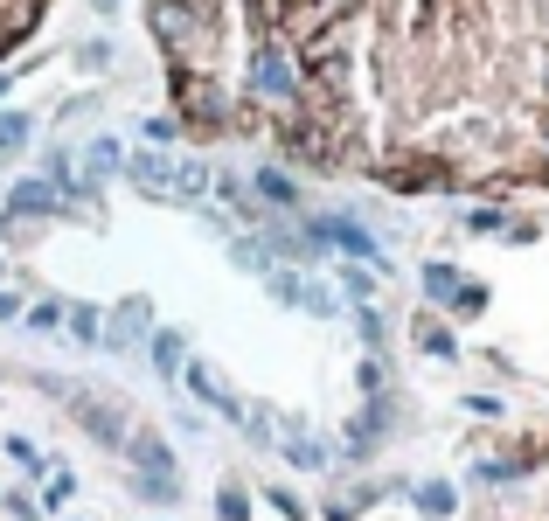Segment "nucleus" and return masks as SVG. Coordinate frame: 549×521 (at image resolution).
<instances>
[{
    "mask_svg": "<svg viewBox=\"0 0 549 521\" xmlns=\"http://www.w3.org/2000/svg\"><path fill=\"white\" fill-rule=\"evenodd\" d=\"M63 410L84 424V438H91V445L126 452V438H133V410H126V396L91 390V383H70V390H63Z\"/></svg>",
    "mask_w": 549,
    "mask_h": 521,
    "instance_id": "f257e3e1",
    "label": "nucleus"
},
{
    "mask_svg": "<svg viewBox=\"0 0 549 521\" xmlns=\"http://www.w3.org/2000/svg\"><path fill=\"white\" fill-rule=\"evenodd\" d=\"M153 299L146 292H126L119 306H105V355H146V341H153Z\"/></svg>",
    "mask_w": 549,
    "mask_h": 521,
    "instance_id": "f03ea898",
    "label": "nucleus"
},
{
    "mask_svg": "<svg viewBox=\"0 0 549 521\" xmlns=\"http://www.w3.org/2000/svg\"><path fill=\"white\" fill-rule=\"evenodd\" d=\"M56 216H63V188H56V181H42V174L7 181V195H0V223H28V230H42V223H56Z\"/></svg>",
    "mask_w": 549,
    "mask_h": 521,
    "instance_id": "7ed1b4c3",
    "label": "nucleus"
},
{
    "mask_svg": "<svg viewBox=\"0 0 549 521\" xmlns=\"http://www.w3.org/2000/svg\"><path fill=\"white\" fill-rule=\"evenodd\" d=\"M278 459H285L292 473H334V466H341L334 445H327L306 417H285V424H278Z\"/></svg>",
    "mask_w": 549,
    "mask_h": 521,
    "instance_id": "20e7f679",
    "label": "nucleus"
},
{
    "mask_svg": "<svg viewBox=\"0 0 549 521\" xmlns=\"http://www.w3.org/2000/svg\"><path fill=\"white\" fill-rule=\"evenodd\" d=\"M390 494H411V480H355V487H334L320 501V521H362L376 501H390Z\"/></svg>",
    "mask_w": 549,
    "mask_h": 521,
    "instance_id": "39448f33",
    "label": "nucleus"
},
{
    "mask_svg": "<svg viewBox=\"0 0 549 521\" xmlns=\"http://www.w3.org/2000/svg\"><path fill=\"white\" fill-rule=\"evenodd\" d=\"M181 390L195 396V403H209L223 424H244V396H237L223 376H216V362H195V355H188V369H181Z\"/></svg>",
    "mask_w": 549,
    "mask_h": 521,
    "instance_id": "423d86ee",
    "label": "nucleus"
},
{
    "mask_svg": "<svg viewBox=\"0 0 549 521\" xmlns=\"http://www.w3.org/2000/svg\"><path fill=\"white\" fill-rule=\"evenodd\" d=\"M251 181V195H258V209L265 216H306V188H299V174L292 167H258V174H244Z\"/></svg>",
    "mask_w": 549,
    "mask_h": 521,
    "instance_id": "0eeeda50",
    "label": "nucleus"
},
{
    "mask_svg": "<svg viewBox=\"0 0 549 521\" xmlns=\"http://www.w3.org/2000/svg\"><path fill=\"white\" fill-rule=\"evenodd\" d=\"M174 160H181V153H160V146H133V153H126V181H133L139 195L167 202V195H174Z\"/></svg>",
    "mask_w": 549,
    "mask_h": 521,
    "instance_id": "6e6552de",
    "label": "nucleus"
},
{
    "mask_svg": "<svg viewBox=\"0 0 549 521\" xmlns=\"http://www.w3.org/2000/svg\"><path fill=\"white\" fill-rule=\"evenodd\" d=\"M126 153H133V146H119V132H98V139L84 146V167H77V181H84V188H105V181H119V174H126Z\"/></svg>",
    "mask_w": 549,
    "mask_h": 521,
    "instance_id": "1a4fd4ad",
    "label": "nucleus"
},
{
    "mask_svg": "<svg viewBox=\"0 0 549 521\" xmlns=\"http://www.w3.org/2000/svg\"><path fill=\"white\" fill-rule=\"evenodd\" d=\"M126 473H181L174 466V445L160 438V431H146V424H133V438H126Z\"/></svg>",
    "mask_w": 549,
    "mask_h": 521,
    "instance_id": "9d476101",
    "label": "nucleus"
},
{
    "mask_svg": "<svg viewBox=\"0 0 549 521\" xmlns=\"http://www.w3.org/2000/svg\"><path fill=\"white\" fill-rule=\"evenodd\" d=\"M209 195H216V167H209V160H195V153H181V160H174V195H167V202L202 209Z\"/></svg>",
    "mask_w": 549,
    "mask_h": 521,
    "instance_id": "9b49d317",
    "label": "nucleus"
},
{
    "mask_svg": "<svg viewBox=\"0 0 549 521\" xmlns=\"http://www.w3.org/2000/svg\"><path fill=\"white\" fill-rule=\"evenodd\" d=\"M146 362H153V376H160V383H181V369H188V334H181V327H153Z\"/></svg>",
    "mask_w": 549,
    "mask_h": 521,
    "instance_id": "f8f14e48",
    "label": "nucleus"
},
{
    "mask_svg": "<svg viewBox=\"0 0 549 521\" xmlns=\"http://www.w3.org/2000/svg\"><path fill=\"white\" fill-rule=\"evenodd\" d=\"M417 285H424L431 313H452V299H459L466 271H459V264H445V258H424V264H417Z\"/></svg>",
    "mask_w": 549,
    "mask_h": 521,
    "instance_id": "ddd939ff",
    "label": "nucleus"
},
{
    "mask_svg": "<svg viewBox=\"0 0 549 521\" xmlns=\"http://www.w3.org/2000/svg\"><path fill=\"white\" fill-rule=\"evenodd\" d=\"M126 494H133L139 508H181V473H126Z\"/></svg>",
    "mask_w": 549,
    "mask_h": 521,
    "instance_id": "4468645a",
    "label": "nucleus"
},
{
    "mask_svg": "<svg viewBox=\"0 0 549 521\" xmlns=\"http://www.w3.org/2000/svg\"><path fill=\"white\" fill-rule=\"evenodd\" d=\"M411 341H417V355H431V362H459V334H452L438 313H417V320H411Z\"/></svg>",
    "mask_w": 549,
    "mask_h": 521,
    "instance_id": "2eb2a0df",
    "label": "nucleus"
},
{
    "mask_svg": "<svg viewBox=\"0 0 549 521\" xmlns=\"http://www.w3.org/2000/svg\"><path fill=\"white\" fill-rule=\"evenodd\" d=\"M411 508L424 521H452L459 515V487L452 480H411Z\"/></svg>",
    "mask_w": 549,
    "mask_h": 521,
    "instance_id": "dca6fc26",
    "label": "nucleus"
},
{
    "mask_svg": "<svg viewBox=\"0 0 549 521\" xmlns=\"http://www.w3.org/2000/svg\"><path fill=\"white\" fill-rule=\"evenodd\" d=\"M63 334H70L77 348H105V306H91V299H70V313H63Z\"/></svg>",
    "mask_w": 549,
    "mask_h": 521,
    "instance_id": "f3484780",
    "label": "nucleus"
},
{
    "mask_svg": "<svg viewBox=\"0 0 549 521\" xmlns=\"http://www.w3.org/2000/svg\"><path fill=\"white\" fill-rule=\"evenodd\" d=\"M278 424H285L278 403H244V424H237V431H244L258 452H278Z\"/></svg>",
    "mask_w": 549,
    "mask_h": 521,
    "instance_id": "a211bd4d",
    "label": "nucleus"
},
{
    "mask_svg": "<svg viewBox=\"0 0 549 521\" xmlns=\"http://www.w3.org/2000/svg\"><path fill=\"white\" fill-rule=\"evenodd\" d=\"M35 146V112H21V105H7L0 112V160H14V153H28Z\"/></svg>",
    "mask_w": 549,
    "mask_h": 521,
    "instance_id": "6ab92c4d",
    "label": "nucleus"
},
{
    "mask_svg": "<svg viewBox=\"0 0 549 521\" xmlns=\"http://www.w3.org/2000/svg\"><path fill=\"white\" fill-rule=\"evenodd\" d=\"M63 313H70V299H63V292H42V299H28L21 327H28V334H63Z\"/></svg>",
    "mask_w": 549,
    "mask_h": 521,
    "instance_id": "aec40b11",
    "label": "nucleus"
},
{
    "mask_svg": "<svg viewBox=\"0 0 549 521\" xmlns=\"http://www.w3.org/2000/svg\"><path fill=\"white\" fill-rule=\"evenodd\" d=\"M230 264H237V271H251V278H265L278 258L265 251V237H258V230H237V237H230Z\"/></svg>",
    "mask_w": 549,
    "mask_h": 521,
    "instance_id": "412c9836",
    "label": "nucleus"
},
{
    "mask_svg": "<svg viewBox=\"0 0 549 521\" xmlns=\"http://www.w3.org/2000/svg\"><path fill=\"white\" fill-rule=\"evenodd\" d=\"M348 320H355V334H362L369 355H390V320H383V306H348Z\"/></svg>",
    "mask_w": 549,
    "mask_h": 521,
    "instance_id": "4be33fe9",
    "label": "nucleus"
},
{
    "mask_svg": "<svg viewBox=\"0 0 549 521\" xmlns=\"http://www.w3.org/2000/svg\"><path fill=\"white\" fill-rule=\"evenodd\" d=\"M0 452H7V466H14V473H28V480H42V473H49L42 445H35V438H21V431H7V438H0Z\"/></svg>",
    "mask_w": 549,
    "mask_h": 521,
    "instance_id": "5701e85b",
    "label": "nucleus"
},
{
    "mask_svg": "<svg viewBox=\"0 0 549 521\" xmlns=\"http://www.w3.org/2000/svg\"><path fill=\"white\" fill-rule=\"evenodd\" d=\"M35 501H42V515H63V508L77 501V473H70V466H49V473H42V494H35Z\"/></svg>",
    "mask_w": 549,
    "mask_h": 521,
    "instance_id": "b1692460",
    "label": "nucleus"
},
{
    "mask_svg": "<svg viewBox=\"0 0 549 521\" xmlns=\"http://www.w3.org/2000/svg\"><path fill=\"white\" fill-rule=\"evenodd\" d=\"M341 306H376V271L369 264H341Z\"/></svg>",
    "mask_w": 549,
    "mask_h": 521,
    "instance_id": "393cba45",
    "label": "nucleus"
},
{
    "mask_svg": "<svg viewBox=\"0 0 549 521\" xmlns=\"http://www.w3.org/2000/svg\"><path fill=\"white\" fill-rule=\"evenodd\" d=\"M251 508H258V501H251L244 480H223V487H216V521H251Z\"/></svg>",
    "mask_w": 549,
    "mask_h": 521,
    "instance_id": "a878e982",
    "label": "nucleus"
},
{
    "mask_svg": "<svg viewBox=\"0 0 549 521\" xmlns=\"http://www.w3.org/2000/svg\"><path fill=\"white\" fill-rule=\"evenodd\" d=\"M459 223H466V230H473V237H508V223H515V216H508V209H501V202H480V209H466V216H459Z\"/></svg>",
    "mask_w": 549,
    "mask_h": 521,
    "instance_id": "bb28decb",
    "label": "nucleus"
},
{
    "mask_svg": "<svg viewBox=\"0 0 549 521\" xmlns=\"http://www.w3.org/2000/svg\"><path fill=\"white\" fill-rule=\"evenodd\" d=\"M265 508H272V515H285V521H313V508H306V494H292L285 480H272V487H265Z\"/></svg>",
    "mask_w": 549,
    "mask_h": 521,
    "instance_id": "cd10ccee",
    "label": "nucleus"
},
{
    "mask_svg": "<svg viewBox=\"0 0 549 521\" xmlns=\"http://www.w3.org/2000/svg\"><path fill=\"white\" fill-rule=\"evenodd\" d=\"M139 132H146V146H160V153H174V146H181V119H174V112L139 119Z\"/></svg>",
    "mask_w": 549,
    "mask_h": 521,
    "instance_id": "c85d7f7f",
    "label": "nucleus"
},
{
    "mask_svg": "<svg viewBox=\"0 0 549 521\" xmlns=\"http://www.w3.org/2000/svg\"><path fill=\"white\" fill-rule=\"evenodd\" d=\"M0 515H7V521H49V515H42V501H35L28 487H0Z\"/></svg>",
    "mask_w": 549,
    "mask_h": 521,
    "instance_id": "c756f323",
    "label": "nucleus"
},
{
    "mask_svg": "<svg viewBox=\"0 0 549 521\" xmlns=\"http://www.w3.org/2000/svg\"><path fill=\"white\" fill-rule=\"evenodd\" d=\"M487 306H494V292H487L480 278H466V285H459V299H452V320H480Z\"/></svg>",
    "mask_w": 549,
    "mask_h": 521,
    "instance_id": "7c9ffc66",
    "label": "nucleus"
},
{
    "mask_svg": "<svg viewBox=\"0 0 549 521\" xmlns=\"http://www.w3.org/2000/svg\"><path fill=\"white\" fill-rule=\"evenodd\" d=\"M355 383H362V396H390V355H369L355 369Z\"/></svg>",
    "mask_w": 549,
    "mask_h": 521,
    "instance_id": "2f4dec72",
    "label": "nucleus"
},
{
    "mask_svg": "<svg viewBox=\"0 0 549 521\" xmlns=\"http://www.w3.org/2000/svg\"><path fill=\"white\" fill-rule=\"evenodd\" d=\"M70 63H77V70H112V42H77Z\"/></svg>",
    "mask_w": 549,
    "mask_h": 521,
    "instance_id": "473e14b6",
    "label": "nucleus"
},
{
    "mask_svg": "<svg viewBox=\"0 0 549 521\" xmlns=\"http://www.w3.org/2000/svg\"><path fill=\"white\" fill-rule=\"evenodd\" d=\"M21 313H28V292L21 285H0V327H14Z\"/></svg>",
    "mask_w": 549,
    "mask_h": 521,
    "instance_id": "72a5a7b5",
    "label": "nucleus"
},
{
    "mask_svg": "<svg viewBox=\"0 0 549 521\" xmlns=\"http://www.w3.org/2000/svg\"><path fill=\"white\" fill-rule=\"evenodd\" d=\"M466 410H473V417H508V403H501V396H487V390L466 396Z\"/></svg>",
    "mask_w": 549,
    "mask_h": 521,
    "instance_id": "f704fd0d",
    "label": "nucleus"
},
{
    "mask_svg": "<svg viewBox=\"0 0 549 521\" xmlns=\"http://www.w3.org/2000/svg\"><path fill=\"white\" fill-rule=\"evenodd\" d=\"M14 77H21V70H0V98H7V91H14Z\"/></svg>",
    "mask_w": 549,
    "mask_h": 521,
    "instance_id": "c9c22d12",
    "label": "nucleus"
},
{
    "mask_svg": "<svg viewBox=\"0 0 549 521\" xmlns=\"http://www.w3.org/2000/svg\"><path fill=\"white\" fill-rule=\"evenodd\" d=\"M0 285H7V258H0Z\"/></svg>",
    "mask_w": 549,
    "mask_h": 521,
    "instance_id": "e433bc0d",
    "label": "nucleus"
},
{
    "mask_svg": "<svg viewBox=\"0 0 549 521\" xmlns=\"http://www.w3.org/2000/svg\"><path fill=\"white\" fill-rule=\"evenodd\" d=\"M70 521H77V515H70Z\"/></svg>",
    "mask_w": 549,
    "mask_h": 521,
    "instance_id": "4c0bfd02",
    "label": "nucleus"
}]
</instances>
